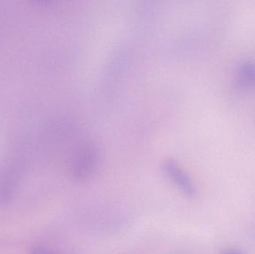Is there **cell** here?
Returning a JSON list of instances; mask_svg holds the SVG:
<instances>
[{"label":"cell","instance_id":"6da1fadb","mask_svg":"<svg viewBox=\"0 0 255 254\" xmlns=\"http://www.w3.org/2000/svg\"><path fill=\"white\" fill-rule=\"evenodd\" d=\"M163 172L169 180L189 199H195L197 189L188 174L172 160H167L163 164Z\"/></svg>","mask_w":255,"mask_h":254},{"label":"cell","instance_id":"7a4b0ae2","mask_svg":"<svg viewBox=\"0 0 255 254\" xmlns=\"http://www.w3.org/2000/svg\"><path fill=\"white\" fill-rule=\"evenodd\" d=\"M97 164L95 152L91 150L83 151L78 155L73 167L75 176L78 180H85L94 171Z\"/></svg>","mask_w":255,"mask_h":254},{"label":"cell","instance_id":"3957f363","mask_svg":"<svg viewBox=\"0 0 255 254\" xmlns=\"http://www.w3.org/2000/svg\"><path fill=\"white\" fill-rule=\"evenodd\" d=\"M31 254H55L52 251L43 248L34 249Z\"/></svg>","mask_w":255,"mask_h":254},{"label":"cell","instance_id":"277c9868","mask_svg":"<svg viewBox=\"0 0 255 254\" xmlns=\"http://www.w3.org/2000/svg\"><path fill=\"white\" fill-rule=\"evenodd\" d=\"M221 254H243L240 251L237 249H229L225 250L224 252H222Z\"/></svg>","mask_w":255,"mask_h":254}]
</instances>
